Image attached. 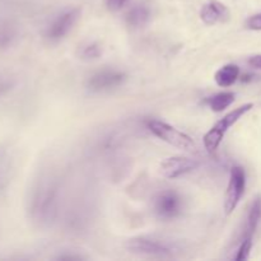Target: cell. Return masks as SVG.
<instances>
[{
	"label": "cell",
	"mask_w": 261,
	"mask_h": 261,
	"mask_svg": "<svg viewBox=\"0 0 261 261\" xmlns=\"http://www.w3.org/2000/svg\"><path fill=\"white\" fill-rule=\"evenodd\" d=\"M254 107L252 103H246L244 106H240L237 109H234L233 111L228 112L226 116H223V119L219 120L205 135H204V147L208 150L209 153H214L218 147L221 145L222 140L224 139V135L227 134L228 129L231 126H233L240 119H241L244 115H246L250 110Z\"/></svg>",
	"instance_id": "1"
},
{
	"label": "cell",
	"mask_w": 261,
	"mask_h": 261,
	"mask_svg": "<svg viewBox=\"0 0 261 261\" xmlns=\"http://www.w3.org/2000/svg\"><path fill=\"white\" fill-rule=\"evenodd\" d=\"M126 249L133 254L149 257H170L176 252L173 245H170L166 240L149 236L130 239L126 242Z\"/></svg>",
	"instance_id": "2"
},
{
	"label": "cell",
	"mask_w": 261,
	"mask_h": 261,
	"mask_svg": "<svg viewBox=\"0 0 261 261\" xmlns=\"http://www.w3.org/2000/svg\"><path fill=\"white\" fill-rule=\"evenodd\" d=\"M148 129L161 140L178 148V149L189 150V152L196 149L195 142L188 134L176 129L175 126L167 124V122L160 121V120H150L148 121Z\"/></svg>",
	"instance_id": "3"
},
{
	"label": "cell",
	"mask_w": 261,
	"mask_h": 261,
	"mask_svg": "<svg viewBox=\"0 0 261 261\" xmlns=\"http://www.w3.org/2000/svg\"><path fill=\"white\" fill-rule=\"evenodd\" d=\"M246 189V173L240 166H234L229 173L228 186L224 196V212L227 216L232 214L241 201Z\"/></svg>",
	"instance_id": "4"
},
{
	"label": "cell",
	"mask_w": 261,
	"mask_h": 261,
	"mask_svg": "<svg viewBox=\"0 0 261 261\" xmlns=\"http://www.w3.org/2000/svg\"><path fill=\"white\" fill-rule=\"evenodd\" d=\"M81 13V9H78V8H73V9L61 13L48 27L47 33H46L48 40L53 41V42H58V41L63 40L73 30L75 23L78 22Z\"/></svg>",
	"instance_id": "5"
},
{
	"label": "cell",
	"mask_w": 261,
	"mask_h": 261,
	"mask_svg": "<svg viewBox=\"0 0 261 261\" xmlns=\"http://www.w3.org/2000/svg\"><path fill=\"white\" fill-rule=\"evenodd\" d=\"M199 166V162L194 158L190 157H184V155H176V157L166 158L162 161L160 166L161 173L165 176L166 178H175L180 177V176L186 175L189 172H193L196 170Z\"/></svg>",
	"instance_id": "6"
},
{
	"label": "cell",
	"mask_w": 261,
	"mask_h": 261,
	"mask_svg": "<svg viewBox=\"0 0 261 261\" xmlns=\"http://www.w3.org/2000/svg\"><path fill=\"white\" fill-rule=\"evenodd\" d=\"M154 212L163 219L175 218L181 212V199L175 191H163L154 199Z\"/></svg>",
	"instance_id": "7"
},
{
	"label": "cell",
	"mask_w": 261,
	"mask_h": 261,
	"mask_svg": "<svg viewBox=\"0 0 261 261\" xmlns=\"http://www.w3.org/2000/svg\"><path fill=\"white\" fill-rule=\"evenodd\" d=\"M126 81V75L119 70H102L92 75L88 81V88L92 92H103L116 88Z\"/></svg>",
	"instance_id": "8"
},
{
	"label": "cell",
	"mask_w": 261,
	"mask_h": 261,
	"mask_svg": "<svg viewBox=\"0 0 261 261\" xmlns=\"http://www.w3.org/2000/svg\"><path fill=\"white\" fill-rule=\"evenodd\" d=\"M200 18L206 25H214L217 23H222L228 20L229 10L222 3L217 0H211L203 5L200 10Z\"/></svg>",
	"instance_id": "9"
},
{
	"label": "cell",
	"mask_w": 261,
	"mask_h": 261,
	"mask_svg": "<svg viewBox=\"0 0 261 261\" xmlns=\"http://www.w3.org/2000/svg\"><path fill=\"white\" fill-rule=\"evenodd\" d=\"M240 76V68L236 64H227V65L222 66L221 69H218L214 75V81L218 84L219 87H227L233 86L237 82Z\"/></svg>",
	"instance_id": "10"
},
{
	"label": "cell",
	"mask_w": 261,
	"mask_h": 261,
	"mask_svg": "<svg viewBox=\"0 0 261 261\" xmlns=\"http://www.w3.org/2000/svg\"><path fill=\"white\" fill-rule=\"evenodd\" d=\"M260 219H261V198L260 196H257V198L252 201L251 206H250L249 209V213H247L244 239L252 237V234H254L255 231H256Z\"/></svg>",
	"instance_id": "11"
},
{
	"label": "cell",
	"mask_w": 261,
	"mask_h": 261,
	"mask_svg": "<svg viewBox=\"0 0 261 261\" xmlns=\"http://www.w3.org/2000/svg\"><path fill=\"white\" fill-rule=\"evenodd\" d=\"M149 17L150 13L147 7H144V5H135L126 14V22L130 27L140 28L147 24Z\"/></svg>",
	"instance_id": "12"
},
{
	"label": "cell",
	"mask_w": 261,
	"mask_h": 261,
	"mask_svg": "<svg viewBox=\"0 0 261 261\" xmlns=\"http://www.w3.org/2000/svg\"><path fill=\"white\" fill-rule=\"evenodd\" d=\"M234 97H236V94L233 92H221V93H217L214 96L209 97L206 99V103L211 107L212 111L222 112L233 103Z\"/></svg>",
	"instance_id": "13"
},
{
	"label": "cell",
	"mask_w": 261,
	"mask_h": 261,
	"mask_svg": "<svg viewBox=\"0 0 261 261\" xmlns=\"http://www.w3.org/2000/svg\"><path fill=\"white\" fill-rule=\"evenodd\" d=\"M251 249H252V237L244 239L242 240L241 245H240V249L239 251H237V255L234 259L237 261L247 260L249 259V255H250V251H251Z\"/></svg>",
	"instance_id": "14"
},
{
	"label": "cell",
	"mask_w": 261,
	"mask_h": 261,
	"mask_svg": "<svg viewBox=\"0 0 261 261\" xmlns=\"http://www.w3.org/2000/svg\"><path fill=\"white\" fill-rule=\"evenodd\" d=\"M101 55V48L97 43H89V45L84 46L82 48L81 56L82 59H87V60H93V59H97Z\"/></svg>",
	"instance_id": "15"
},
{
	"label": "cell",
	"mask_w": 261,
	"mask_h": 261,
	"mask_svg": "<svg viewBox=\"0 0 261 261\" xmlns=\"http://www.w3.org/2000/svg\"><path fill=\"white\" fill-rule=\"evenodd\" d=\"M246 25L249 30L261 31V14H256L250 17L249 19H247Z\"/></svg>",
	"instance_id": "16"
},
{
	"label": "cell",
	"mask_w": 261,
	"mask_h": 261,
	"mask_svg": "<svg viewBox=\"0 0 261 261\" xmlns=\"http://www.w3.org/2000/svg\"><path fill=\"white\" fill-rule=\"evenodd\" d=\"M127 0H106V4L109 10L111 12H119L125 4H126Z\"/></svg>",
	"instance_id": "17"
},
{
	"label": "cell",
	"mask_w": 261,
	"mask_h": 261,
	"mask_svg": "<svg viewBox=\"0 0 261 261\" xmlns=\"http://www.w3.org/2000/svg\"><path fill=\"white\" fill-rule=\"evenodd\" d=\"M249 64L255 69H261V55L251 56L249 59Z\"/></svg>",
	"instance_id": "18"
}]
</instances>
